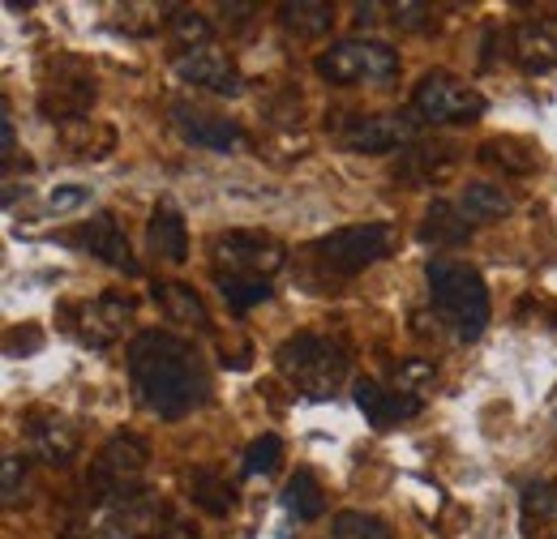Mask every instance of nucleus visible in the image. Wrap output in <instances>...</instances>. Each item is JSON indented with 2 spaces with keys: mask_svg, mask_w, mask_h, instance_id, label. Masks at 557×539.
Returning <instances> with one entry per match:
<instances>
[{
  "mask_svg": "<svg viewBox=\"0 0 557 539\" xmlns=\"http://www.w3.org/2000/svg\"><path fill=\"white\" fill-rule=\"evenodd\" d=\"M189 497L198 510H207L210 518H227L236 510V484L214 467H194L189 472Z\"/></svg>",
  "mask_w": 557,
  "mask_h": 539,
  "instance_id": "nucleus-22",
  "label": "nucleus"
},
{
  "mask_svg": "<svg viewBox=\"0 0 557 539\" xmlns=\"http://www.w3.org/2000/svg\"><path fill=\"white\" fill-rule=\"evenodd\" d=\"M420 377H433V364H404L399 368V381H420Z\"/></svg>",
  "mask_w": 557,
  "mask_h": 539,
  "instance_id": "nucleus-36",
  "label": "nucleus"
},
{
  "mask_svg": "<svg viewBox=\"0 0 557 539\" xmlns=\"http://www.w3.org/2000/svg\"><path fill=\"white\" fill-rule=\"evenodd\" d=\"M391 249H395L391 223H348V227H335L322 240H313V258L326 270H335L339 278L364 274L382 258H391Z\"/></svg>",
  "mask_w": 557,
  "mask_h": 539,
  "instance_id": "nucleus-5",
  "label": "nucleus"
},
{
  "mask_svg": "<svg viewBox=\"0 0 557 539\" xmlns=\"http://www.w3.org/2000/svg\"><path fill=\"white\" fill-rule=\"evenodd\" d=\"M129 381L138 406L154 419H185L210 394L198 347L172 330H141L129 342Z\"/></svg>",
  "mask_w": 557,
  "mask_h": 539,
  "instance_id": "nucleus-1",
  "label": "nucleus"
},
{
  "mask_svg": "<svg viewBox=\"0 0 557 539\" xmlns=\"http://www.w3.org/2000/svg\"><path fill=\"white\" fill-rule=\"evenodd\" d=\"M519 510H523V523H549L557 514V484L554 479H532L523 484V497H519Z\"/></svg>",
  "mask_w": 557,
  "mask_h": 539,
  "instance_id": "nucleus-28",
  "label": "nucleus"
},
{
  "mask_svg": "<svg viewBox=\"0 0 557 539\" xmlns=\"http://www.w3.org/2000/svg\"><path fill=\"white\" fill-rule=\"evenodd\" d=\"M510 57L523 73L557 68V17H528L510 35Z\"/></svg>",
  "mask_w": 557,
  "mask_h": 539,
  "instance_id": "nucleus-17",
  "label": "nucleus"
},
{
  "mask_svg": "<svg viewBox=\"0 0 557 539\" xmlns=\"http://www.w3.org/2000/svg\"><path fill=\"white\" fill-rule=\"evenodd\" d=\"M134 313H138V304L129 296L103 291V296H95V300L73 309V335L82 338L86 347H112L116 338H125Z\"/></svg>",
  "mask_w": 557,
  "mask_h": 539,
  "instance_id": "nucleus-11",
  "label": "nucleus"
},
{
  "mask_svg": "<svg viewBox=\"0 0 557 539\" xmlns=\"http://www.w3.org/2000/svg\"><path fill=\"white\" fill-rule=\"evenodd\" d=\"M146 463H150L146 441L134 437V433H116V437L99 450V459H95V467H90V488H95L99 501H108V505H112V501H129V497L146 492V488H141Z\"/></svg>",
  "mask_w": 557,
  "mask_h": 539,
  "instance_id": "nucleus-9",
  "label": "nucleus"
},
{
  "mask_svg": "<svg viewBox=\"0 0 557 539\" xmlns=\"http://www.w3.org/2000/svg\"><path fill=\"white\" fill-rule=\"evenodd\" d=\"M424 283H429L433 313L442 317V326H450L455 342H476L485 335L493 309H488V287L481 270L455 258H429Z\"/></svg>",
  "mask_w": 557,
  "mask_h": 539,
  "instance_id": "nucleus-3",
  "label": "nucleus"
},
{
  "mask_svg": "<svg viewBox=\"0 0 557 539\" xmlns=\"http://www.w3.org/2000/svg\"><path fill=\"white\" fill-rule=\"evenodd\" d=\"M476 154H481V163L502 167L506 176H528V172L536 167V150H532L528 141H515V137H493Z\"/></svg>",
  "mask_w": 557,
  "mask_h": 539,
  "instance_id": "nucleus-25",
  "label": "nucleus"
},
{
  "mask_svg": "<svg viewBox=\"0 0 557 539\" xmlns=\"http://www.w3.org/2000/svg\"><path fill=\"white\" fill-rule=\"evenodd\" d=\"M168 26H172V35L185 43V52H194V48H210L214 26H210V17H202L198 9H176V13L168 17Z\"/></svg>",
  "mask_w": 557,
  "mask_h": 539,
  "instance_id": "nucleus-30",
  "label": "nucleus"
},
{
  "mask_svg": "<svg viewBox=\"0 0 557 539\" xmlns=\"http://www.w3.org/2000/svg\"><path fill=\"white\" fill-rule=\"evenodd\" d=\"M283 463V441L275 433H262L249 450H245V475H271Z\"/></svg>",
  "mask_w": 557,
  "mask_h": 539,
  "instance_id": "nucleus-31",
  "label": "nucleus"
},
{
  "mask_svg": "<svg viewBox=\"0 0 557 539\" xmlns=\"http://www.w3.org/2000/svg\"><path fill=\"white\" fill-rule=\"evenodd\" d=\"M420 134L417 112H373V116H351L344 125L339 141L351 154H386V150H404Z\"/></svg>",
  "mask_w": 557,
  "mask_h": 539,
  "instance_id": "nucleus-10",
  "label": "nucleus"
},
{
  "mask_svg": "<svg viewBox=\"0 0 557 539\" xmlns=\"http://www.w3.org/2000/svg\"><path fill=\"white\" fill-rule=\"evenodd\" d=\"M176 77H181V82H189V86H198V90L219 95V99H236V95L245 90L236 61H232L227 52H219V48H194V52H181V57H176Z\"/></svg>",
  "mask_w": 557,
  "mask_h": 539,
  "instance_id": "nucleus-12",
  "label": "nucleus"
},
{
  "mask_svg": "<svg viewBox=\"0 0 557 539\" xmlns=\"http://www.w3.org/2000/svg\"><path fill=\"white\" fill-rule=\"evenodd\" d=\"M412 112L429 125H472L485 116V95L468 82H459L455 73H424L412 90Z\"/></svg>",
  "mask_w": 557,
  "mask_h": 539,
  "instance_id": "nucleus-8",
  "label": "nucleus"
},
{
  "mask_svg": "<svg viewBox=\"0 0 557 539\" xmlns=\"http://www.w3.org/2000/svg\"><path fill=\"white\" fill-rule=\"evenodd\" d=\"M459 163V150L455 146H433V150H408L404 154V180H442L450 167Z\"/></svg>",
  "mask_w": 557,
  "mask_h": 539,
  "instance_id": "nucleus-27",
  "label": "nucleus"
},
{
  "mask_svg": "<svg viewBox=\"0 0 557 539\" xmlns=\"http://www.w3.org/2000/svg\"><path fill=\"white\" fill-rule=\"evenodd\" d=\"M420 240L433 245V249H459V245L472 240V218L459 210V202L433 198L424 210V223H420Z\"/></svg>",
  "mask_w": 557,
  "mask_h": 539,
  "instance_id": "nucleus-19",
  "label": "nucleus"
},
{
  "mask_svg": "<svg viewBox=\"0 0 557 539\" xmlns=\"http://www.w3.org/2000/svg\"><path fill=\"white\" fill-rule=\"evenodd\" d=\"M90 108H95L90 65L82 57H73V52L48 57L44 73H39V112L48 121H70V125H77Z\"/></svg>",
  "mask_w": 557,
  "mask_h": 539,
  "instance_id": "nucleus-6",
  "label": "nucleus"
},
{
  "mask_svg": "<svg viewBox=\"0 0 557 539\" xmlns=\"http://www.w3.org/2000/svg\"><path fill=\"white\" fill-rule=\"evenodd\" d=\"M26 437H30V454H35L39 463H48V467L73 463V454H77V446H82L77 424H73L70 415H61V411H35V415L26 419Z\"/></svg>",
  "mask_w": 557,
  "mask_h": 539,
  "instance_id": "nucleus-14",
  "label": "nucleus"
},
{
  "mask_svg": "<svg viewBox=\"0 0 557 539\" xmlns=\"http://www.w3.org/2000/svg\"><path fill=\"white\" fill-rule=\"evenodd\" d=\"M0 150H4V163L17 154V141H13V121H9V108L0 112Z\"/></svg>",
  "mask_w": 557,
  "mask_h": 539,
  "instance_id": "nucleus-35",
  "label": "nucleus"
},
{
  "mask_svg": "<svg viewBox=\"0 0 557 539\" xmlns=\"http://www.w3.org/2000/svg\"><path fill=\"white\" fill-rule=\"evenodd\" d=\"M275 368L296 394H305V399H313V403H326V399H335V394L344 390V381H348L351 351L344 338L300 330V335L278 342Z\"/></svg>",
  "mask_w": 557,
  "mask_h": 539,
  "instance_id": "nucleus-2",
  "label": "nucleus"
},
{
  "mask_svg": "<svg viewBox=\"0 0 557 539\" xmlns=\"http://www.w3.org/2000/svg\"><path fill=\"white\" fill-rule=\"evenodd\" d=\"M86 198H90V189H86V185H61V189H52V193H48V210H52V214H61V210H77Z\"/></svg>",
  "mask_w": 557,
  "mask_h": 539,
  "instance_id": "nucleus-34",
  "label": "nucleus"
},
{
  "mask_svg": "<svg viewBox=\"0 0 557 539\" xmlns=\"http://www.w3.org/2000/svg\"><path fill=\"white\" fill-rule=\"evenodd\" d=\"M70 245H77L82 253L99 258L103 266L121 270V274H138V262H134V249H129V236L125 227L116 223V214H95L90 223H82V231L73 236Z\"/></svg>",
  "mask_w": 557,
  "mask_h": 539,
  "instance_id": "nucleus-15",
  "label": "nucleus"
},
{
  "mask_svg": "<svg viewBox=\"0 0 557 539\" xmlns=\"http://www.w3.org/2000/svg\"><path fill=\"white\" fill-rule=\"evenodd\" d=\"M214 287L232 313H249L271 300V278H240V274H214Z\"/></svg>",
  "mask_w": 557,
  "mask_h": 539,
  "instance_id": "nucleus-26",
  "label": "nucleus"
},
{
  "mask_svg": "<svg viewBox=\"0 0 557 539\" xmlns=\"http://www.w3.org/2000/svg\"><path fill=\"white\" fill-rule=\"evenodd\" d=\"M172 129L185 137L189 146H202V150H219L227 154L236 141H240V125L232 116H219L210 108H198V103H172Z\"/></svg>",
  "mask_w": 557,
  "mask_h": 539,
  "instance_id": "nucleus-13",
  "label": "nucleus"
},
{
  "mask_svg": "<svg viewBox=\"0 0 557 539\" xmlns=\"http://www.w3.org/2000/svg\"><path fill=\"white\" fill-rule=\"evenodd\" d=\"M283 510L296 518V523H318L326 514V492L318 484L313 472H296L283 484Z\"/></svg>",
  "mask_w": 557,
  "mask_h": 539,
  "instance_id": "nucleus-23",
  "label": "nucleus"
},
{
  "mask_svg": "<svg viewBox=\"0 0 557 539\" xmlns=\"http://www.w3.org/2000/svg\"><path fill=\"white\" fill-rule=\"evenodd\" d=\"M318 73L331 86H391L399 77V52L382 39H339L318 57Z\"/></svg>",
  "mask_w": 557,
  "mask_h": 539,
  "instance_id": "nucleus-4",
  "label": "nucleus"
},
{
  "mask_svg": "<svg viewBox=\"0 0 557 539\" xmlns=\"http://www.w3.org/2000/svg\"><path fill=\"white\" fill-rule=\"evenodd\" d=\"M275 13L278 26L296 39H322L335 26V4H322V0H283Z\"/></svg>",
  "mask_w": 557,
  "mask_h": 539,
  "instance_id": "nucleus-20",
  "label": "nucleus"
},
{
  "mask_svg": "<svg viewBox=\"0 0 557 539\" xmlns=\"http://www.w3.org/2000/svg\"><path fill=\"white\" fill-rule=\"evenodd\" d=\"M154 300H159V309L168 313V322L194 326V330L210 335V313L194 287H185V283H154Z\"/></svg>",
  "mask_w": 557,
  "mask_h": 539,
  "instance_id": "nucleus-21",
  "label": "nucleus"
},
{
  "mask_svg": "<svg viewBox=\"0 0 557 539\" xmlns=\"http://www.w3.org/2000/svg\"><path fill=\"white\" fill-rule=\"evenodd\" d=\"M459 210H463L472 223H493V218H506V214L515 210V198H510L502 185L472 180V185L459 193Z\"/></svg>",
  "mask_w": 557,
  "mask_h": 539,
  "instance_id": "nucleus-24",
  "label": "nucleus"
},
{
  "mask_svg": "<svg viewBox=\"0 0 557 539\" xmlns=\"http://www.w3.org/2000/svg\"><path fill=\"white\" fill-rule=\"evenodd\" d=\"M391 22L395 26H404V30H424V26H433V9L429 4H412V0H404V4H391Z\"/></svg>",
  "mask_w": 557,
  "mask_h": 539,
  "instance_id": "nucleus-33",
  "label": "nucleus"
},
{
  "mask_svg": "<svg viewBox=\"0 0 557 539\" xmlns=\"http://www.w3.org/2000/svg\"><path fill=\"white\" fill-rule=\"evenodd\" d=\"M351 394H356L360 415L369 419V428H377V433H386V428L412 419V415H420V406H424L417 399V390H386V386H377V381H369V377H360V381L351 386Z\"/></svg>",
  "mask_w": 557,
  "mask_h": 539,
  "instance_id": "nucleus-16",
  "label": "nucleus"
},
{
  "mask_svg": "<svg viewBox=\"0 0 557 539\" xmlns=\"http://www.w3.org/2000/svg\"><path fill=\"white\" fill-rule=\"evenodd\" d=\"M22 488H26V459L22 454H4V463H0V501L17 505Z\"/></svg>",
  "mask_w": 557,
  "mask_h": 539,
  "instance_id": "nucleus-32",
  "label": "nucleus"
},
{
  "mask_svg": "<svg viewBox=\"0 0 557 539\" xmlns=\"http://www.w3.org/2000/svg\"><path fill=\"white\" fill-rule=\"evenodd\" d=\"M146 245L159 262H172V266H185L189 262V227H185V214L176 205L159 202L150 223H146Z\"/></svg>",
  "mask_w": 557,
  "mask_h": 539,
  "instance_id": "nucleus-18",
  "label": "nucleus"
},
{
  "mask_svg": "<svg viewBox=\"0 0 557 539\" xmlns=\"http://www.w3.org/2000/svg\"><path fill=\"white\" fill-rule=\"evenodd\" d=\"M331 539H395V536H391V527L382 518H373L364 510H344L331 523Z\"/></svg>",
  "mask_w": 557,
  "mask_h": 539,
  "instance_id": "nucleus-29",
  "label": "nucleus"
},
{
  "mask_svg": "<svg viewBox=\"0 0 557 539\" xmlns=\"http://www.w3.org/2000/svg\"><path fill=\"white\" fill-rule=\"evenodd\" d=\"M210 262L214 274H240V278H275L287 266V249L271 231H219L210 236Z\"/></svg>",
  "mask_w": 557,
  "mask_h": 539,
  "instance_id": "nucleus-7",
  "label": "nucleus"
}]
</instances>
